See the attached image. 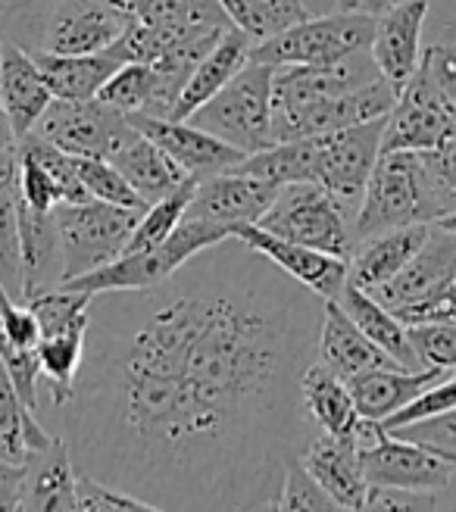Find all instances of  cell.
Here are the masks:
<instances>
[{
  "instance_id": "obj_31",
  "label": "cell",
  "mask_w": 456,
  "mask_h": 512,
  "mask_svg": "<svg viewBox=\"0 0 456 512\" xmlns=\"http://www.w3.org/2000/svg\"><path fill=\"white\" fill-rule=\"evenodd\" d=\"M110 163L125 175V182L138 191V197L147 207L157 203L160 197L179 191L182 185L194 182L182 166H175L154 141L138 132V128H135V135L113 153Z\"/></svg>"
},
{
  "instance_id": "obj_48",
  "label": "cell",
  "mask_w": 456,
  "mask_h": 512,
  "mask_svg": "<svg viewBox=\"0 0 456 512\" xmlns=\"http://www.w3.org/2000/svg\"><path fill=\"white\" fill-rule=\"evenodd\" d=\"M22 481H25V463H13V459L0 456V512L19 509Z\"/></svg>"
},
{
  "instance_id": "obj_13",
  "label": "cell",
  "mask_w": 456,
  "mask_h": 512,
  "mask_svg": "<svg viewBox=\"0 0 456 512\" xmlns=\"http://www.w3.org/2000/svg\"><path fill=\"white\" fill-rule=\"evenodd\" d=\"M378 79L369 50L350 54L338 63L319 66H275L272 72V122L282 119L300 107L319 104V100L338 97L366 82Z\"/></svg>"
},
{
  "instance_id": "obj_50",
  "label": "cell",
  "mask_w": 456,
  "mask_h": 512,
  "mask_svg": "<svg viewBox=\"0 0 456 512\" xmlns=\"http://www.w3.org/2000/svg\"><path fill=\"white\" fill-rule=\"evenodd\" d=\"M310 16L319 13H338V10H357V0H303Z\"/></svg>"
},
{
  "instance_id": "obj_29",
  "label": "cell",
  "mask_w": 456,
  "mask_h": 512,
  "mask_svg": "<svg viewBox=\"0 0 456 512\" xmlns=\"http://www.w3.org/2000/svg\"><path fill=\"white\" fill-rule=\"evenodd\" d=\"M300 400L316 431L335 434V438H357L363 416L353 403L347 381L338 378L332 369H325L319 360H313L307 372L300 375Z\"/></svg>"
},
{
  "instance_id": "obj_7",
  "label": "cell",
  "mask_w": 456,
  "mask_h": 512,
  "mask_svg": "<svg viewBox=\"0 0 456 512\" xmlns=\"http://www.w3.org/2000/svg\"><path fill=\"white\" fill-rule=\"evenodd\" d=\"M272 72L275 66L247 60L235 79L204 107L194 110L188 122L238 147L241 153L272 147Z\"/></svg>"
},
{
  "instance_id": "obj_33",
  "label": "cell",
  "mask_w": 456,
  "mask_h": 512,
  "mask_svg": "<svg viewBox=\"0 0 456 512\" xmlns=\"http://www.w3.org/2000/svg\"><path fill=\"white\" fill-rule=\"evenodd\" d=\"M19 153H0V285L22 300V256H19Z\"/></svg>"
},
{
  "instance_id": "obj_18",
  "label": "cell",
  "mask_w": 456,
  "mask_h": 512,
  "mask_svg": "<svg viewBox=\"0 0 456 512\" xmlns=\"http://www.w3.org/2000/svg\"><path fill=\"white\" fill-rule=\"evenodd\" d=\"M428 16V0H397L394 7L375 16V32L369 54L378 75L400 91L413 79L422 60V25Z\"/></svg>"
},
{
  "instance_id": "obj_15",
  "label": "cell",
  "mask_w": 456,
  "mask_h": 512,
  "mask_svg": "<svg viewBox=\"0 0 456 512\" xmlns=\"http://www.w3.org/2000/svg\"><path fill=\"white\" fill-rule=\"evenodd\" d=\"M456 128V119L444 107L432 79L419 66L413 79L397 91L394 107L385 116L382 153L388 150H432Z\"/></svg>"
},
{
  "instance_id": "obj_56",
  "label": "cell",
  "mask_w": 456,
  "mask_h": 512,
  "mask_svg": "<svg viewBox=\"0 0 456 512\" xmlns=\"http://www.w3.org/2000/svg\"><path fill=\"white\" fill-rule=\"evenodd\" d=\"M0 41H4V38H0Z\"/></svg>"
},
{
  "instance_id": "obj_11",
  "label": "cell",
  "mask_w": 456,
  "mask_h": 512,
  "mask_svg": "<svg viewBox=\"0 0 456 512\" xmlns=\"http://www.w3.org/2000/svg\"><path fill=\"white\" fill-rule=\"evenodd\" d=\"M453 275H456V235L441 225H432V232H428L425 244L410 256V263L391 281L378 285L369 294L378 303H385L403 325H419L435 319Z\"/></svg>"
},
{
  "instance_id": "obj_2",
  "label": "cell",
  "mask_w": 456,
  "mask_h": 512,
  "mask_svg": "<svg viewBox=\"0 0 456 512\" xmlns=\"http://www.w3.org/2000/svg\"><path fill=\"white\" fill-rule=\"evenodd\" d=\"M382 132H385V116L350 128H338V132L275 141L266 150L247 153L235 166V172L266 178L272 185H294V182L319 185L350 216H357L372 166L382 157Z\"/></svg>"
},
{
  "instance_id": "obj_26",
  "label": "cell",
  "mask_w": 456,
  "mask_h": 512,
  "mask_svg": "<svg viewBox=\"0 0 456 512\" xmlns=\"http://www.w3.org/2000/svg\"><path fill=\"white\" fill-rule=\"evenodd\" d=\"M250 44L253 41L244 32H238L235 25H232V29H225L216 38V44L191 69L188 82H185L179 100H175L169 119L188 122L194 110H200L213 94H219L228 82H232L235 75L244 69V63L250 60Z\"/></svg>"
},
{
  "instance_id": "obj_25",
  "label": "cell",
  "mask_w": 456,
  "mask_h": 512,
  "mask_svg": "<svg viewBox=\"0 0 456 512\" xmlns=\"http://www.w3.org/2000/svg\"><path fill=\"white\" fill-rule=\"evenodd\" d=\"M75 463L63 434H54L47 447L25 456V481L19 509L32 512H72L75 509Z\"/></svg>"
},
{
  "instance_id": "obj_8",
  "label": "cell",
  "mask_w": 456,
  "mask_h": 512,
  "mask_svg": "<svg viewBox=\"0 0 456 512\" xmlns=\"http://www.w3.org/2000/svg\"><path fill=\"white\" fill-rule=\"evenodd\" d=\"M375 32V16L363 10L319 13L294 22L260 44H250V60L266 66H319L338 63L350 54L369 50Z\"/></svg>"
},
{
  "instance_id": "obj_46",
  "label": "cell",
  "mask_w": 456,
  "mask_h": 512,
  "mask_svg": "<svg viewBox=\"0 0 456 512\" xmlns=\"http://www.w3.org/2000/svg\"><path fill=\"white\" fill-rule=\"evenodd\" d=\"M419 66L425 69L428 79H432L435 91L444 100V107L456 119V41H444V44L425 47Z\"/></svg>"
},
{
  "instance_id": "obj_39",
  "label": "cell",
  "mask_w": 456,
  "mask_h": 512,
  "mask_svg": "<svg viewBox=\"0 0 456 512\" xmlns=\"http://www.w3.org/2000/svg\"><path fill=\"white\" fill-rule=\"evenodd\" d=\"M75 166H79V178L85 191L94 200L104 203H116V207H132V210H147V203L138 197V191L125 182V175L100 157H75Z\"/></svg>"
},
{
  "instance_id": "obj_21",
  "label": "cell",
  "mask_w": 456,
  "mask_h": 512,
  "mask_svg": "<svg viewBox=\"0 0 456 512\" xmlns=\"http://www.w3.org/2000/svg\"><path fill=\"white\" fill-rule=\"evenodd\" d=\"M50 100L54 94H50L35 57L10 38L0 41V104L10 116L16 141L38 125Z\"/></svg>"
},
{
  "instance_id": "obj_6",
  "label": "cell",
  "mask_w": 456,
  "mask_h": 512,
  "mask_svg": "<svg viewBox=\"0 0 456 512\" xmlns=\"http://www.w3.org/2000/svg\"><path fill=\"white\" fill-rule=\"evenodd\" d=\"M232 232H235L232 225H219L210 219H182L163 244L150 247V250H138V253H119L107 266L85 272V275H75L69 281H60L57 288L85 291V294L154 288L160 281H166L179 266H185L194 253L232 238Z\"/></svg>"
},
{
  "instance_id": "obj_43",
  "label": "cell",
  "mask_w": 456,
  "mask_h": 512,
  "mask_svg": "<svg viewBox=\"0 0 456 512\" xmlns=\"http://www.w3.org/2000/svg\"><path fill=\"white\" fill-rule=\"evenodd\" d=\"M456 406V372L453 375H441L432 388H425L419 397H413L407 406H400L394 416H388L382 422L385 431L397 428V425H407V422H416V419H428V416H438L444 409H453Z\"/></svg>"
},
{
  "instance_id": "obj_45",
  "label": "cell",
  "mask_w": 456,
  "mask_h": 512,
  "mask_svg": "<svg viewBox=\"0 0 456 512\" xmlns=\"http://www.w3.org/2000/svg\"><path fill=\"white\" fill-rule=\"evenodd\" d=\"M278 509H291V512L316 509V512H328V509H338V503L319 488V481L307 469H303V463L297 459V463L288 466L282 494H278Z\"/></svg>"
},
{
  "instance_id": "obj_35",
  "label": "cell",
  "mask_w": 456,
  "mask_h": 512,
  "mask_svg": "<svg viewBox=\"0 0 456 512\" xmlns=\"http://www.w3.org/2000/svg\"><path fill=\"white\" fill-rule=\"evenodd\" d=\"M50 441H54V434L19 400L4 363H0V456L25 463V456L47 447Z\"/></svg>"
},
{
  "instance_id": "obj_55",
  "label": "cell",
  "mask_w": 456,
  "mask_h": 512,
  "mask_svg": "<svg viewBox=\"0 0 456 512\" xmlns=\"http://www.w3.org/2000/svg\"><path fill=\"white\" fill-rule=\"evenodd\" d=\"M435 225H441V228H447V232H453V235H456V213H447V216H441Z\"/></svg>"
},
{
  "instance_id": "obj_19",
  "label": "cell",
  "mask_w": 456,
  "mask_h": 512,
  "mask_svg": "<svg viewBox=\"0 0 456 512\" xmlns=\"http://www.w3.org/2000/svg\"><path fill=\"white\" fill-rule=\"evenodd\" d=\"M278 188L266 178L244 175V172H219L204 182H197L188 200L185 219H210L219 225H253L275 200Z\"/></svg>"
},
{
  "instance_id": "obj_47",
  "label": "cell",
  "mask_w": 456,
  "mask_h": 512,
  "mask_svg": "<svg viewBox=\"0 0 456 512\" xmlns=\"http://www.w3.org/2000/svg\"><path fill=\"white\" fill-rule=\"evenodd\" d=\"M444 500L425 491H403V488H378L369 484L363 509H441Z\"/></svg>"
},
{
  "instance_id": "obj_41",
  "label": "cell",
  "mask_w": 456,
  "mask_h": 512,
  "mask_svg": "<svg viewBox=\"0 0 456 512\" xmlns=\"http://www.w3.org/2000/svg\"><path fill=\"white\" fill-rule=\"evenodd\" d=\"M422 160H425L428 178H432V191H435L441 216L456 213V128L438 147L422 150Z\"/></svg>"
},
{
  "instance_id": "obj_54",
  "label": "cell",
  "mask_w": 456,
  "mask_h": 512,
  "mask_svg": "<svg viewBox=\"0 0 456 512\" xmlns=\"http://www.w3.org/2000/svg\"><path fill=\"white\" fill-rule=\"evenodd\" d=\"M107 4H113V7H119V10H125V13L132 16V10L141 4V0H107Z\"/></svg>"
},
{
  "instance_id": "obj_36",
  "label": "cell",
  "mask_w": 456,
  "mask_h": 512,
  "mask_svg": "<svg viewBox=\"0 0 456 512\" xmlns=\"http://www.w3.org/2000/svg\"><path fill=\"white\" fill-rule=\"evenodd\" d=\"M219 7L228 22L253 44L275 38L278 32H285L294 22L310 16L303 0H219Z\"/></svg>"
},
{
  "instance_id": "obj_53",
  "label": "cell",
  "mask_w": 456,
  "mask_h": 512,
  "mask_svg": "<svg viewBox=\"0 0 456 512\" xmlns=\"http://www.w3.org/2000/svg\"><path fill=\"white\" fill-rule=\"evenodd\" d=\"M394 4H397V0H357V10H363L369 16H378V13H385Z\"/></svg>"
},
{
  "instance_id": "obj_28",
  "label": "cell",
  "mask_w": 456,
  "mask_h": 512,
  "mask_svg": "<svg viewBox=\"0 0 456 512\" xmlns=\"http://www.w3.org/2000/svg\"><path fill=\"white\" fill-rule=\"evenodd\" d=\"M447 375L438 369H403V366H385V369H369L360 372L347 381V388L353 394L363 419L385 422L394 416L400 406H407L413 397H419L425 388Z\"/></svg>"
},
{
  "instance_id": "obj_12",
  "label": "cell",
  "mask_w": 456,
  "mask_h": 512,
  "mask_svg": "<svg viewBox=\"0 0 456 512\" xmlns=\"http://www.w3.org/2000/svg\"><path fill=\"white\" fill-rule=\"evenodd\" d=\"M32 132L72 157H100L110 160L113 153L135 135L129 116L91 100H50V107L38 119Z\"/></svg>"
},
{
  "instance_id": "obj_40",
  "label": "cell",
  "mask_w": 456,
  "mask_h": 512,
  "mask_svg": "<svg viewBox=\"0 0 456 512\" xmlns=\"http://www.w3.org/2000/svg\"><path fill=\"white\" fill-rule=\"evenodd\" d=\"M391 434H397V438H403V441H413L425 450H432L456 466V406L444 409V413H438V416L397 425V428H391Z\"/></svg>"
},
{
  "instance_id": "obj_16",
  "label": "cell",
  "mask_w": 456,
  "mask_h": 512,
  "mask_svg": "<svg viewBox=\"0 0 456 512\" xmlns=\"http://www.w3.org/2000/svg\"><path fill=\"white\" fill-rule=\"evenodd\" d=\"M397 91L378 75V79L344 91L338 97L319 100V104L300 107L282 119L272 122V138L275 141H294V138H310V135H322V132H338V128H350L360 122H372L388 116V110L394 107Z\"/></svg>"
},
{
  "instance_id": "obj_24",
  "label": "cell",
  "mask_w": 456,
  "mask_h": 512,
  "mask_svg": "<svg viewBox=\"0 0 456 512\" xmlns=\"http://www.w3.org/2000/svg\"><path fill=\"white\" fill-rule=\"evenodd\" d=\"M432 225L435 222L400 225V228H388V232L360 238L353 244V253L347 256V281H353L363 291H375L378 285H385L425 244Z\"/></svg>"
},
{
  "instance_id": "obj_37",
  "label": "cell",
  "mask_w": 456,
  "mask_h": 512,
  "mask_svg": "<svg viewBox=\"0 0 456 512\" xmlns=\"http://www.w3.org/2000/svg\"><path fill=\"white\" fill-rule=\"evenodd\" d=\"M194 185L197 182H188L179 191H172V194L160 197L157 203H150V207L141 213L135 232H132V238H129V244H125L122 253H138V250H150V247L163 244L175 232V225L185 219V210H188V200H191Z\"/></svg>"
},
{
  "instance_id": "obj_51",
  "label": "cell",
  "mask_w": 456,
  "mask_h": 512,
  "mask_svg": "<svg viewBox=\"0 0 456 512\" xmlns=\"http://www.w3.org/2000/svg\"><path fill=\"white\" fill-rule=\"evenodd\" d=\"M13 147H16L13 125H10V116H7L4 104H0V153H4V150H13Z\"/></svg>"
},
{
  "instance_id": "obj_42",
  "label": "cell",
  "mask_w": 456,
  "mask_h": 512,
  "mask_svg": "<svg viewBox=\"0 0 456 512\" xmlns=\"http://www.w3.org/2000/svg\"><path fill=\"white\" fill-rule=\"evenodd\" d=\"M75 509H82V512H129V509H154V506L113 488V484L100 481L88 472H79L75 475Z\"/></svg>"
},
{
  "instance_id": "obj_34",
  "label": "cell",
  "mask_w": 456,
  "mask_h": 512,
  "mask_svg": "<svg viewBox=\"0 0 456 512\" xmlns=\"http://www.w3.org/2000/svg\"><path fill=\"white\" fill-rule=\"evenodd\" d=\"M100 104H107L119 113H144L169 119V104L163 97L160 75L150 63H122L110 79L97 91Z\"/></svg>"
},
{
  "instance_id": "obj_20",
  "label": "cell",
  "mask_w": 456,
  "mask_h": 512,
  "mask_svg": "<svg viewBox=\"0 0 456 512\" xmlns=\"http://www.w3.org/2000/svg\"><path fill=\"white\" fill-rule=\"evenodd\" d=\"M232 235L257 253H263L269 263H275L285 275L300 281L303 288H310L322 300H338L344 281H347V260H341V256L303 247L288 238H278L272 232H263L257 225H235Z\"/></svg>"
},
{
  "instance_id": "obj_27",
  "label": "cell",
  "mask_w": 456,
  "mask_h": 512,
  "mask_svg": "<svg viewBox=\"0 0 456 512\" xmlns=\"http://www.w3.org/2000/svg\"><path fill=\"white\" fill-rule=\"evenodd\" d=\"M19 256H22V300L50 291L63 278V253L54 213L19 203Z\"/></svg>"
},
{
  "instance_id": "obj_32",
  "label": "cell",
  "mask_w": 456,
  "mask_h": 512,
  "mask_svg": "<svg viewBox=\"0 0 456 512\" xmlns=\"http://www.w3.org/2000/svg\"><path fill=\"white\" fill-rule=\"evenodd\" d=\"M338 303H341V310L353 319V325H357L375 347H382L394 363H400L403 369H422L413 347H410L407 325H403L385 303H378L369 291L357 288L353 281H344Z\"/></svg>"
},
{
  "instance_id": "obj_30",
  "label": "cell",
  "mask_w": 456,
  "mask_h": 512,
  "mask_svg": "<svg viewBox=\"0 0 456 512\" xmlns=\"http://www.w3.org/2000/svg\"><path fill=\"white\" fill-rule=\"evenodd\" d=\"M35 57L44 82L54 94V100H91L97 97L100 85L125 63L116 47L97 50V54H44V50H29Z\"/></svg>"
},
{
  "instance_id": "obj_49",
  "label": "cell",
  "mask_w": 456,
  "mask_h": 512,
  "mask_svg": "<svg viewBox=\"0 0 456 512\" xmlns=\"http://www.w3.org/2000/svg\"><path fill=\"white\" fill-rule=\"evenodd\" d=\"M38 4H41V0H0V38L7 35L10 22H16L22 13H29Z\"/></svg>"
},
{
  "instance_id": "obj_38",
  "label": "cell",
  "mask_w": 456,
  "mask_h": 512,
  "mask_svg": "<svg viewBox=\"0 0 456 512\" xmlns=\"http://www.w3.org/2000/svg\"><path fill=\"white\" fill-rule=\"evenodd\" d=\"M407 338L422 369H456V319H435L407 325Z\"/></svg>"
},
{
  "instance_id": "obj_9",
  "label": "cell",
  "mask_w": 456,
  "mask_h": 512,
  "mask_svg": "<svg viewBox=\"0 0 456 512\" xmlns=\"http://www.w3.org/2000/svg\"><path fill=\"white\" fill-rule=\"evenodd\" d=\"M253 225L278 238L297 241L303 247L341 256V260H347L353 253V244H357V238H353V216L325 188L310 182L278 188L269 210Z\"/></svg>"
},
{
  "instance_id": "obj_23",
  "label": "cell",
  "mask_w": 456,
  "mask_h": 512,
  "mask_svg": "<svg viewBox=\"0 0 456 512\" xmlns=\"http://www.w3.org/2000/svg\"><path fill=\"white\" fill-rule=\"evenodd\" d=\"M316 360L344 381H350L360 372H369V369L400 366L382 347H375L357 325H353V319L341 310L338 300H325V306H322Z\"/></svg>"
},
{
  "instance_id": "obj_10",
  "label": "cell",
  "mask_w": 456,
  "mask_h": 512,
  "mask_svg": "<svg viewBox=\"0 0 456 512\" xmlns=\"http://www.w3.org/2000/svg\"><path fill=\"white\" fill-rule=\"evenodd\" d=\"M144 210L116 207L104 200H82V203H60L54 210L60 253H63V278L94 272L125 250L135 225Z\"/></svg>"
},
{
  "instance_id": "obj_14",
  "label": "cell",
  "mask_w": 456,
  "mask_h": 512,
  "mask_svg": "<svg viewBox=\"0 0 456 512\" xmlns=\"http://www.w3.org/2000/svg\"><path fill=\"white\" fill-rule=\"evenodd\" d=\"M363 475L378 488H403V491H425L444 494L450 491L456 466L441 459L438 453L425 450L413 441H403L397 434L385 431L375 444L360 450Z\"/></svg>"
},
{
  "instance_id": "obj_57",
  "label": "cell",
  "mask_w": 456,
  "mask_h": 512,
  "mask_svg": "<svg viewBox=\"0 0 456 512\" xmlns=\"http://www.w3.org/2000/svg\"><path fill=\"white\" fill-rule=\"evenodd\" d=\"M453 372H456V369H453Z\"/></svg>"
},
{
  "instance_id": "obj_22",
  "label": "cell",
  "mask_w": 456,
  "mask_h": 512,
  "mask_svg": "<svg viewBox=\"0 0 456 512\" xmlns=\"http://www.w3.org/2000/svg\"><path fill=\"white\" fill-rule=\"evenodd\" d=\"M319 488L338 503V509H363L369 481L363 475L360 447L353 438H335V434H316L307 453L300 456Z\"/></svg>"
},
{
  "instance_id": "obj_44",
  "label": "cell",
  "mask_w": 456,
  "mask_h": 512,
  "mask_svg": "<svg viewBox=\"0 0 456 512\" xmlns=\"http://www.w3.org/2000/svg\"><path fill=\"white\" fill-rule=\"evenodd\" d=\"M19 194L25 207L41 210V213H54L63 203V194L54 182V175H50L35 157H29V153H19Z\"/></svg>"
},
{
  "instance_id": "obj_52",
  "label": "cell",
  "mask_w": 456,
  "mask_h": 512,
  "mask_svg": "<svg viewBox=\"0 0 456 512\" xmlns=\"http://www.w3.org/2000/svg\"><path fill=\"white\" fill-rule=\"evenodd\" d=\"M435 319H456V275H453V281H450V288H447V297H444V303L438 306ZM435 319H432V322H435Z\"/></svg>"
},
{
  "instance_id": "obj_4",
  "label": "cell",
  "mask_w": 456,
  "mask_h": 512,
  "mask_svg": "<svg viewBox=\"0 0 456 512\" xmlns=\"http://www.w3.org/2000/svg\"><path fill=\"white\" fill-rule=\"evenodd\" d=\"M441 216L422 153L388 150L375 160L353 216V238H369L400 225L435 222Z\"/></svg>"
},
{
  "instance_id": "obj_5",
  "label": "cell",
  "mask_w": 456,
  "mask_h": 512,
  "mask_svg": "<svg viewBox=\"0 0 456 512\" xmlns=\"http://www.w3.org/2000/svg\"><path fill=\"white\" fill-rule=\"evenodd\" d=\"M91 297L85 291L69 288H50L29 300V310L38 319L41 338H38V366L41 381L47 388L50 409H60L69 403L75 378L82 369L85 356V335L91 322Z\"/></svg>"
},
{
  "instance_id": "obj_17",
  "label": "cell",
  "mask_w": 456,
  "mask_h": 512,
  "mask_svg": "<svg viewBox=\"0 0 456 512\" xmlns=\"http://www.w3.org/2000/svg\"><path fill=\"white\" fill-rule=\"evenodd\" d=\"M129 122L144 138L154 141L175 166H182L194 182H204L210 175L235 169L247 157L238 147L225 144L222 138L204 132V128H197L194 122L160 119V116H144V113H129Z\"/></svg>"
},
{
  "instance_id": "obj_1",
  "label": "cell",
  "mask_w": 456,
  "mask_h": 512,
  "mask_svg": "<svg viewBox=\"0 0 456 512\" xmlns=\"http://www.w3.org/2000/svg\"><path fill=\"white\" fill-rule=\"evenodd\" d=\"M325 300L235 235L166 281L91 297L63 441L154 509H278L316 425L300 375Z\"/></svg>"
},
{
  "instance_id": "obj_3",
  "label": "cell",
  "mask_w": 456,
  "mask_h": 512,
  "mask_svg": "<svg viewBox=\"0 0 456 512\" xmlns=\"http://www.w3.org/2000/svg\"><path fill=\"white\" fill-rule=\"evenodd\" d=\"M132 16L107 0H41L22 13L4 38L44 54H97L119 41Z\"/></svg>"
}]
</instances>
